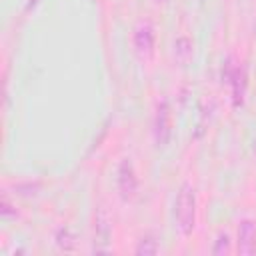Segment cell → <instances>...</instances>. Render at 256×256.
<instances>
[{"instance_id":"1","label":"cell","mask_w":256,"mask_h":256,"mask_svg":"<svg viewBox=\"0 0 256 256\" xmlns=\"http://www.w3.org/2000/svg\"><path fill=\"white\" fill-rule=\"evenodd\" d=\"M174 220L182 236H190L196 228V194L192 184L188 182H184L178 188L176 202H174Z\"/></svg>"},{"instance_id":"2","label":"cell","mask_w":256,"mask_h":256,"mask_svg":"<svg viewBox=\"0 0 256 256\" xmlns=\"http://www.w3.org/2000/svg\"><path fill=\"white\" fill-rule=\"evenodd\" d=\"M154 46H156V34L154 26L148 20H140L134 28V50L142 62L152 60L154 56Z\"/></svg>"},{"instance_id":"3","label":"cell","mask_w":256,"mask_h":256,"mask_svg":"<svg viewBox=\"0 0 256 256\" xmlns=\"http://www.w3.org/2000/svg\"><path fill=\"white\" fill-rule=\"evenodd\" d=\"M154 140L158 146H166L172 134V108L166 98L158 100L156 114H154Z\"/></svg>"},{"instance_id":"4","label":"cell","mask_w":256,"mask_h":256,"mask_svg":"<svg viewBox=\"0 0 256 256\" xmlns=\"http://www.w3.org/2000/svg\"><path fill=\"white\" fill-rule=\"evenodd\" d=\"M116 186H118L120 198H122L124 202L132 200V198L136 196L138 178H136V170H134V164L130 162V158H122V160H120L118 170H116Z\"/></svg>"},{"instance_id":"5","label":"cell","mask_w":256,"mask_h":256,"mask_svg":"<svg viewBox=\"0 0 256 256\" xmlns=\"http://www.w3.org/2000/svg\"><path fill=\"white\" fill-rule=\"evenodd\" d=\"M222 78H226V82L232 86V100L234 106H242L244 102V94H246V86H248V76L246 70L242 66H226V72L222 74Z\"/></svg>"},{"instance_id":"6","label":"cell","mask_w":256,"mask_h":256,"mask_svg":"<svg viewBox=\"0 0 256 256\" xmlns=\"http://www.w3.org/2000/svg\"><path fill=\"white\" fill-rule=\"evenodd\" d=\"M236 250L238 254H254L256 252V222L250 218L240 220L236 232Z\"/></svg>"},{"instance_id":"7","label":"cell","mask_w":256,"mask_h":256,"mask_svg":"<svg viewBox=\"0 0 256 256\" xmlns=\"http://www.w3.org/2000/svg\"><path fill=\"white\" fill-rule=\"evenodd\" d=\"M172 54H174V62L178 66H188L192 62V56H194V44H192V40L188 36H178L174 40Z\"/></svg>"},{"instance_id":"8","label":"cell","mask_w":256,"mask_h":256,"mask_svg":"<svg viewBox=\"0 0 256 256\" xmlns=\"http://www.w3.org/2000/svg\"><path fill=\"white\" fill-rule=\"evenodd\" d=\"M56 244H58V248L60 250H64V252H72L74 250V246H76V234L68 228V226H62V228H58V232H56Z\"/></svg>"},{"instance_id":"9","label":"cell","mask_w":256,"mask_h":256,"mask_svg":"<svg viewBox=\"0 0 256 256\" xmlns=\"http://www.w3.org/2000/svg\"><path fill=\"white\" fill-rule=\"evenodd\" d=\"M230 250H232V246H230V236H228L226 232H220V234L216 236V240H214L212 254H216V256H224V254H228Z\"/></svg>"},{"instance_id":"10","label":"cell","mask_w":256,"mask_h":256,"mask_svg":"<svg viewBox=\"0 0 256 256\" xmlns=\"http://www.w3.org/2000/svg\"><path fill=\"white\" fill-rule=\"evenodd\" d=\"M156 252H158V242H156L152 236L142 238V240L138 242V246H136V254H138V256H152V254H156Z\"/></svg>"},{"instance_id":"11","label":"cell","mask_w":256,"mask_h":256,"mask_svg":"<svg viewBox=\"0 0 256 256\" xmlns=\"http://www.w3.org/2000/svg\"><path fill=\"white\" fill-rule=\"evenodd\" d=\"M14 206L8 202V198L4 196L2 198V208H0V214H2V218H10V216H16V210H12Z\"/></svg>"},{"instance_id":"12","label":"cell","mask_w":256,"mask_h":256,"mask_svg":"<svg viewBox=\"0 0 256 256\" xmlns=\"http://www.w3.org/2000/svg\"><path fill=\"white\" fill-rule=\"evenodd\" d=\"M252 152L256 154V136H254V140H252Z\"/></svg>"},{"instance_id":"13","label":"cell","mask_w":256,"mask_h":256,"mask_svg":"<svg viewBox=\"0 0 256 256\" xmlns=\"http://www.w3.org/2000/svg\"><path fill=\"white\" fill-rule=\"evenodd\" d=\"M156 2H166V0H156Z\"/></svg>"}]
</instances>
